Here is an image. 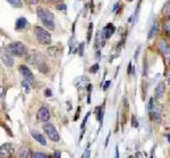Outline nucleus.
Masks as SVG:
<instances>
[{
	"label": "nucleus",
	"mask_w": 170,
	"mask_h": 158,
	"mask_svg": "<svg viewBox=\"0 0 170 158\" xmlns=\"http://www.w3.org/2000/svg\"><path fill=\"white\" fill-rule=\"evenodd\" d=\"M38 119L42 123H47L50 119V112L47 107H41L38 112Z\"/></svg>",
	"instance_id": "6e6552de"
},
{
	"label": "nucleus",
	"mask_w": 170,
	"mask_h": 158,
	"mask_svg": "<svg viewBox=\"0 0 170 158\" xmlns=\"http://www.w3.org/2000/svg\"><path fill=\"white\" fill-rule=\"evenodd\" d=\"M27 26V21L26 18L21 17L16 21V30H24V28Z\"/></svg>",
	"instance_id": "2eb2a0df"
},
{
	"label": "nucleus",
	"mask_w": 170,
	"mask_h": 158,
	"mask_svg": "<svg viewBox=\"0 0 170 158\" xmlns=\"http://www.w3.org/2000/svg\"><path fill=\"white\" fill-rule=\"evenodd\" d=\"M83 52H84V43H82V45H79V55L82 56V55H83Z\"/></svg>",
	"instance_id": "c85d7f7f"
},
{
	"label": "nucleus",
	"mask_w": 170,
	"mask_h": 158,
	"mask_svg": "<svg viewBox=\"0 0 170 158\" xmlns=\"http://www.w3.org/2000/svg\"><path fill=\"white\" fill-rule=\"evenodd\" d=\"M164 90H166V84H164L163 82H160L158 84V86H157V89H155V98L158 100L163 97Z\"/></svg>",
	"instance_id": "f8f14e48"
},
{
	"label": "nucleus",
	"mask_w": 170,
	"mask_h": 158,
	"mask_svg": "<svg viewBox=\"0 0 170 158\" xmlns=\"http://www.w3.org/2000/svg\"><path fill=\"white\" fill-rule=\"evenodd\" d=\"M109 85H110V81H107V82L104 83V86H103V90H107L108 88H109Z\"/></svg>",
	"instance_id": "f704fd0d"
},
{
	"label": "nucleus",
	"mask_w": 170,
	"mask_h": 158,
	"mask_svg": "<svg viewBox=\"0 0 170 158\" xmlns=\"http://www.w3.org/2000/svg\"><path fill=\"white\" fill-rule=\"evenodd\" d=\"M115 31H116V28H115V26H113L112 24H108L107 26L103 28L102 33H103V35H104V38H106V39H109V38H111V37H112V34H113Z\"/></svg>",
	"instance_id": "9b49d317"
},
{
	"label": "nucleus",
	"mask_w": 170,
	"mask_h": 158,
	"mask_svg": "<svg viewBox=\"0 0 170 158\" xmlns=\"http://www.w3.org/2000/svg\"><path fill=\"white\" fill-rule=\"evenodd\" d=\"M98 71H99V64H95V65H93V66L90 68V73H92V74L96 73Z\"/></svg>",
	"instance_id": "b1692460"
},
{
	"label": "nucleus",
	"mask_w": 170,
	"mask_h": 158,
	"mask_svg": "<svg viewBox=\"0 0 170 158\" xmlns=\"http://www.w3.org/2000/svg\"><path fill=\"white\" fill-rule=\"evenodd\" d=\"M116 158H119V149H118V147L116 148Z\"/></svg>",
	"instance_id": "e433bc0d"
},
{
	"label": "nucleus",
	"mask_w": 170,
	"mask_h": 158,
	"mask_svg": "<svg viewBox=\"0 0 170 158\" xmlns=\"http://www.w3.org/2000/svg\"><path fill=\"white\" fill-rule=\"evenodd\" d=\"M7 52H8V55H11V56L21 57L24 56L27 52V49L22 42H14L7 47Z\"/></svg>",
	"instance_id": "f03ea898"
},
{
	"label": "nucleus",
	"mask_w": 170,
	"mask_h": 158,
	"mask_svg": "<svg viewBox=\"0 0 170 158\" xmlns=\"http://www.w3.org/2000/svg\"><path fill=\"white\" fill-rule=\"evenodd\" d=\"M140 50H141V45L137 48V51H136V54H135V59H137V57H138V54H140Z\"/></svg>",
	"instance_id": "c9c22d12"
},
{
	"label": "nucleus",
	"mask_w": 170,
	"mask_h": 158,
	"mask_svg": "<svg viewBox=\"0 0 170 158\" xmlns=\"http://www.w3.org/2000/svg\"><path fill=\"white\" fill-rule=\"evenodd\" d=\"M32 158H50L48 155H44V154L42 153H36V154H33V157Z\"/></svg>",
	"instance_id": "4be33fe9"
},
{
	"label": "nucleus",
	"mask_w": 170,
	"mask_h": 158,
	"mask_svg": "<svg viewBox=\"0 0 170 158\" xmlns=\"http://www.w3.org/2000/svg\"><path fill=\"white\" fill-rule=\"evenodd\" d=\"M153 104H154V99H153V98H151V99H150V104H149V110H151Z\"/></svg>",
	"instance_id": "2f4dec72"
},
{
	"label": "nucleus",
	"mask_w": 170,
	"mask_h": 158,
	"mask_svg": "<svg viewBox=\"0 0 170 158\" xmlns=\"http://www.w3.org/2000/svg\"><path fill=\"white\" fill-rule=\"evenodd\" d=\"M57 9H58V10H66V9H67V6L65 5V4H62V5H59L58 6V7H57Z\"/></svg>",
	"instance_id": "bb28decb"
},
{
	"label": "nucleus",
	"mask_w": 170,
	"mask_h": 158,
	"mask_svg": "<svg viewBox=\"0 0 170 158\" xmlns=\"http://www.w3.org/2000/svg\"><path fill=\"white\" fill-rule=\"evenodd\" d=\"M31 134H32V136H33L34 139L36 140V141L39 142L41 146H45L47 145V141H45V138L41 133H39L38 131H35V130H32L31 131Z\"/></svg>",
	"instance_id": "9d476101"
},
{
	"label": "nucleus",
	"mask_w": 170,
	"mask_h": 158,
	"mask_svg": "<svg viewBox=\"0 0 170 158\" xmlns=\"http://www.w3.org/2000/svg\"><path fill=\"white\" fill-rule=\"evenodd\" d=\"M90 114H91V113H87V114H86V116H85V117H84V119H83V123H82V125H81V130H82V131L84 130L85 124H86V121H87V118H89V116H90Z\"/></svg>",
	"instance_id": "393cba45"
},
{
	"label": "nucleus",
	"mask_w": 170,
	"mask_h": 158,
	"mask_svg": "<svg viewBox=\"0 0 170 158\" xmlns=\"http://www.w3.org/2000/svg\"><path fill=\"white\" fill-rule=\"evenodd\" d=\"M162 14L164 15H170V1L169 2H167L164 7L162 8Z\"/></svg>",
	"instance_id": "aec40b11"
},
{
	"label": "nucleus",
	"mask_w": 170,
	"mask_h": 158,
	"mask_svg": "<svg viewBox=\"0 0 170 158\" xmlns=\"http://www.w3.org/2000/svg\"><path fill=\"white\" fill-rule=\"evenodd\" d=\"M19 72H21L23 78H24V80H25V81H27L30 84H33L34 82H35L34 75L32 74L31 69H30L27 66H24V65L19 66Z\"/></svg>",
	"instance_id": "423d86ee"
},
{
	"label": "nucleus",
	"mask_w": 170,
	"mask_h": 158,
	"mask_svg": "<svg viewBox=\"0 0 170 158\" xmlns=\"http://www.w3.org/2000/svg\"><path fill=\"white\" fill-rule=\"evenodd\" d=\"M90 155H91V150L90 149H86V151H85V154H84V157L90 158Z\"/></svg>",
	"instance_id": "c756f323"
},
{
	"label": "nucleus",
	"mask_w": 170,
	"mask_h": 158,
	"mask_svg": "<svg viewBox=\"0 0 170 158\" xmlns=\"http://www.w3.org/2000/svg\"><path fill=\"white\" fill-rule=\"evenodd\" d=\"M6 95V88L5 86H0V99H2Z\"/></svg>",
	"instance_id": "a878e982"
},
{
	"label": "nucleus",
	"mask_w": 170,
	"mask_h": 158,
	"mask_svg": "<svg viewBox=\"0 0 170 158\" xmlns=\"http://www.w3.org/2000/svg\"><path fill=\"white\" fill-rule=\"evenodd\" d=\"M168 140H169V142H170V136H168Z\"/></svg>",
	"instance_id": "ea45409f"
},
{
	"label": "nucleus",
	"mask_w": 170,
	"mask_h": 158,
	"mask_svg": "<svg viewBox=\"0 0 170 158\" xmlns=\"http://www.w3.org/2000/svg\"><path fill=\"white\" fill-rule=\"evenodd\" d=\"M128 1H132V0H128Z\"/></svg>",
	"instance_id": "a19ab883"
},
{
	"label": "nucleus",
	"mask_w": 170,
	"mask_h": 158,
	"mask_svg": "<svg viewBox=\"0 0 170 158\" xmlns=\"http://www.w3.org/2000/svg\"><path fill=\"white\" fill-rule=\"evenodd\" d=\"M13 146L10 143H5L0 147V158H9L13 155Z\"/></svg>",
	"instance_id": "0eeeda50"
},
{
	"label": "nucleus",
	"mask_w": 170,
	"mask_h": 158,
	"mask_svg": "<svg viewBox=\"0 0 170 158\" xmlns=\"http://www.w3.org/2000/svg\"><path fill=\"white\" fill-rule=\"evenodd\" d=\"M9 4H10L11 6H14V7H22L23 6V2H22V0H7Z\"/></svg>",
	"instance_id": "6ab92c4d"
},
{
	"label": "nucleus",
	"mask_w": 170,
	"mask_h": 158,
	"mask_svg": "<svg viewBox=\"0 0 170 158\" xmlns=\"http://www.w3.org/2000/svg\"><path fill=\"white\" fill-rule=\"evenodd\" d=\"M161 110H162L161 106H160L159 104H155V102H154L152 108H151V110H150V113L152 115V119H154V121H159L160 116H161Z\"/></svg>",
	"instance_id": "1a4fd4ad"
},
{
	"label": "nucleus",
	"mask_w": 170,
	"mask_h": 158,
	"mask_svg": "<svg viewBox=\"0 0 170 158\" xmlns=\"http://www.w3.org/2000/svg\"><path fill=\"white\" fill-rule=\"evenodd\" d=\"M38 16L42 23L44 24V26L49 30H55V17L53 14L50 10L45 9V8H38Z\"/></svg>",
	"instance_id": "f257e3e1"
},
{
	"label": "nucleus",
	"mask_w": 170,
	"mask_h": 158,
	"mask_svg": "<svg viewBox=\"0 0 170 158\" xmlns=\"http://www.w3.org/2000/svg\"><path fill=\"white\" fill-rule=\"evenodd\" d=\"M53 158H61V153L59 150H56L53 154Z\"/></svg>",
	"instance_id": "cd10ccee"
},
{
	"label": "nucleus",
	"mask_w": 170,
	"mask_h": 158,
	"mask_svg": "<svg viewBox=\"0 0 170 158\" xmlns=\"http://www.w3.org/2000/svg\"><path fill=\"white\" fill-rule=\"evenodd\" d=\"M34 32H35V35L40 41V43H42V45H50L51 43V35L47 30H44L41 26H35Z\"/></svg>",
	"instance_id": "7ed1b4c3"
},
{
	"label": "nucleus",
	"mask_w": 170,
	"mask_h": 158,
	"mask_svg": "<svg viewBox=\"0 0 170 158\" xmlns=\"http://www.w3.org/2000/svg\"><path fill=\"white\" fill-rule=\"evenodd\" d=\"M44 95H45V97H51V96H52L50 89H47V90L44 91Z\"/></svg>",
	"instance_id": "7c9ffc66"
},
{
	"label": "nucleus",
	"mask_w": 170,
	"mask_h": 158,
	"mask_svg": "<svg viewBox=\"0 0 170 158\" xmlns=\"http://www.w3.org/2000/svg\"><path fill=\"white\" fill-rule=\"evenodd\" d=\"M48 54H49L51 57H57L59 55V50H58V48L51 47V48H49V50H48Z\"/></svg>",
	"instance_id": "f3484780"
},
{
	"label": "nucleus",
	"mask_w": 170,
	"mask_h": 158,
	"mask_svg": "<svg viewBox=\"0 0 170 158\" xmlns=\"http://www.w3.org/2000/svg\"><path fill=\"white\" fill-rule=\"evenodd\" d=\"M92 31H93V24L91 23L89 25V31H87V42L91 41V37H92Z\"/></svg>",
	"instance_id": "412c9836"
},
{
	"label": "nucleus",
	"mask_w": 170,
	"mask_h": 158,
	"mask_svg": "<svg viewBox=\"0 0 170 158\" xmlns=\"http://www.w3.org/2000/svg\"><path fill=\"white\" fill-rule=\"evenodd\" d=\"M18 156L21 158H32V151L28 149V148H21L19 151H18Z\"/></svg>",
	"instance_id": "ddd939ff"
},
{
	"label": "nucleus",
	"mask_w": 170,
	"mask_h": 158,
	"mask_svg": "<svg viewBox=\"0 0 170 158\" xmlns=\"http://www.w3.org/2000/svg\"><path fill=\"white\" fill-rule=\"evenodd\" d=\"M158 49L163 56L167 65H170V45L164 39H160L158 42Z\"/></svg>",
	"instance_id": "20e7f679"
},
{
	"label": "nucleus",
	"mask_w": 170,
	"mask_h": 158,
	"mask_svg": "<svg viewBox=\"0 0 170 158\" xmlns=\"http://www.w3.org/2000/svg\"><path fill=\"white\" fill-rule=\"evenodd\" d=\"M28 2H30L31 5L35 6V5H38V2H39V0H28Z\"/></svg>",
	"instance_id": "72a5a7b5"
},
{
	"label": "nucleus",
	"mask_w": 170,
	"mask_h": 158,
	"mask_svg": "<svg viewBox=\"0 0 170 158\" xmlns=\"http://www.w3.org/2000/svg\"><path fill=\"white\" fill-rule=\"evenodd\" d=\"M168 82L170 83V73H169V75H168Z\"/></svg>",
	"instance_id": "58836bf2"
},
{
	"label": "nucleus",
	"mask_w": 170,
	"mask_h": 158,
	"mask_svg": "<svg viewBox=\"0 0 170 158\" xmlns=\"http://www.w3.org/2000/svg\"><path fill=\"white\" fill-rule=\"evenodd\" d=\"M2 60H4V63H5L7 66H9V67H11V66L14 65V59H13L9 55H5V56L2 57Z\"/></svg>",
	"instance_id": "dca6fc26"
},
{
	"label": "nucleus",
	"mask_w": 170,
	"mask_h": 158,
	"mask_svg": "<svg viewBox=\"0 0 170 158\" xmlns=\"http://www.w3.org/2000/svg\"><path fill=\"white\" fill-rule=\"evenodd\" d=\"M133 126H134V127H137V126H138V124H137V121H136L135 119V116H133Z\"/></svg>",
	"instance_id": "473e14b6"
},
{
	"label": "nucleus",
	"mask_w": 170,
	"mask_h": 158,
	"mask_svg": "<svg viewBox=\"0 0 170 158\" xmlns=\"http://www.w3.org/2000/svg\"><path fill=\"white\" fill-rule=\"evenodd\" d=\"M23 88H24V90H25V92H30V83H28L27 81H25V80H24V81H23Z\"/></svg>",
	"instance_id": "5701e85b"
},
{
	"label": "nucleus",
	"mask_w": 170,
	"mask_h": 158,
	"mask_svg": "<svg viewBox=\"0 0 170 158\" xmlns=\"http://www.w3.org/2000/svg\"><path fill=\"white\" fill-rule=\"evenodd\" d=\"M163 30H164V32L170 37V18H168V19L163 23Z\"/></svg>",
	"instance_id": "a211bd4d"
},
{
	"label": "nucleus",
	"mask_w": 170,
	"mask_h": 158,
	"mask_svg": "<svg viewBox=\"0 0 170 158\" xmlns=\"http://www.w3.org/2000/svg\"><path fill=\"white\" fill-rule=\"evenodd\" d=\"M43 131L45 132V134L49 136V139H50L51 141L58 142L60 140V136H59L58 131H57V129L51 123H48V122L44 123L43 124Z\"/></svg>",
	"instance_id": "39448f33"
},
{
	"label": "nucleus",
	"mask_w": 170,
	"mask_h": 158,
	"mask_svg": "<svg viewBox=\"0 0 170 158\" xmlns=\"http://www.w3.org/2000/svg\"><path fill=\"white\" fill-rule=\"evenodd\" d=\"M158 32H159V24L155 22L152 25V28H150V32H149V39L151 40V39H153L154 37H157Z\"/></svg>",
	"instance_id": "4468645a"
},
{
	"label": "nucleus",
	"mask_w": 170,
	"mask_h": 158,
	"mask_svg": "<svg viewBox=\"0 0 170 158\" xmlns=\"http://www.w3.org/2000/svg\"><path fill=\"white\" fill-rule=\"evenodd\" d=\"M48 1H50V2H59V1H61V0H48Z\"/></svg>",
	"instance_id": "4c0bfd02"
}]
</instances>
